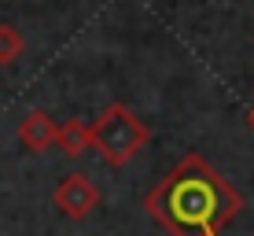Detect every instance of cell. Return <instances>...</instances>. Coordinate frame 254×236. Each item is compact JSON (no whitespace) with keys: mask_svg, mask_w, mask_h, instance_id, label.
I'll list each match as a JSON object with an SVG mask.
<instances>
[{"mask_svg":"<svg viewBox=\"0 0 254 236\" xmlns=\"http://www.w3.org/2000/svg\"><path fill=\"white\" fill-rule=\"evenodd\" d=\"M147 141H151L147 122L122 100L107 103V107L100 111V118L92 122V152H100V159L107 162L111 170L129 166Z\"/></svg>","mask_w":254,"mask_h":236,"instance_id":"obj_2","label":"cell"},{"mask_svg":"<svg viewBox=\"0 0 254 236\" xmlns=\"http://www.w3.org/2000/svg\"><path fill=\"white\" fill-rule=\"evenodd\" d=\"M56 129H59V122L52 118L45 107H30L15 133H19V144L26 152H48V148L56 144Z\"/></svg>","mask_w":254,"mask_h":236,"instance_id":"obj_4","label":"cell"},{"mask_svg":"<svg viewBox=\"0 0 254 236\" xmlns=\"http://www.w3.org/2000/svg\"><path fill=\"white\" fill-rule=\"evenodd\" d=\"M144 211L170 236H221L243 211V196L210 159L188 152L144 196Z\"/></svg>","mask_w":254,"mask_h":236,"instance_id":"obj_1","label":"cell"},{"mask_svg":"<svg viewBox=\"0 0 254 236\" xmlns=\"http://www.w3.org/2000/svg\"><path fill=\"white\" fill-rule=\"evenodd\" d=\"M56 148L66 155V159H81L85 152H92V122H81V118L59 122V129H56Z\"/></svg>","mask_w":254,"mask_h":236,"instance_id":"obj_5","label":"cell"},{"mask_svg":"<svg viewBox=\"0 0 254 236\" xmlns=\"http://www.w3.org/2000/svg\"><path fill=\"white\" fill-rule=\"evenodd\" d=\"M100 188H96V181L89 173H66V177H59V185L52 188V203H56L59 214H66L70 222H85L96 207H100Z\"/></svg>","mask_w":254,"mask_h":236,"instance_id":"obj_3","label":"cell"},{"mask_svg":"<svg viewBox=\"0 0 254 236\" xmlns=\"http://www.w3.org/2000/svg\"><path fill=\"white\" fill-rule=\"evenodd\" d=\"M247 126H251V133H254V107L247 111Z\"/></svg>","mask_w":254,"mask_h":236,"instance_id":"obj_7","label":"cell"},{"mask_svg":"<svg viewBox=\"0 0 254 236\" xmlns=\"http://www.w3.org/2000/svg\"><path fill=\"white\" fill-rule=\"evenodd\" d=\"M22 52H26V37L15 30L11 22H0V67L19 63Z\"/></svg>","mask_w":254,"mask_h":236,"instance_id":"obj_6","label":"cell"}]
</instances>
